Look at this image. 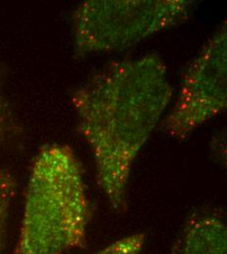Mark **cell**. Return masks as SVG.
Returning a JSON list of instances; mask_svg holds the SVG:
<instances>
[{
  "mask_svg": "<svg viewBox=\"0 0 227 254\" xmlns=\"http://www.w3.org/2000/svg\"><path fill=\"white\" fill-rule=\"evenodd\" d=\"M14 129L13 117L0 87V143L7 139Z\"/></svg>",
  "mask_w": 227,
  "mask_h": 254,
  "instance_id": "ba28073f",
  "label": "cell"
},
{
  "mask_svg": "<svg viewBox=\"0 0 227 254\" xmlns=\"http://www.w3.org/2000/svg\"><path fill=\"white\" fill-rule=\"evenodd\" d=\"M227 28L225 22L186 70L177 100L162 121L166 135L184 140L227 109Z\"/></svg>",
  "mask_w": 227,
  "mask_h": 254,
  "instance_id": "277c9868",
  "label": "cell"
},
{
  "mask_svg": "<svg viewBox=\"0 0 227 254\" xmlns=\"http://www.w3.org/2000/svg\"><path fill=\"white\" fill-rule=\"evenodd\" d=\"M145 242L144 233H136L123 238L95 254H140Z\"/></svg>",
  "mask_w": 227,
  "mask_h": 254,
  "instance_id": "52a82bcc",
  "label": "cell"
},
{
  "mask_svg": "<svg viewBox=\"0 0 227 254\" xmlns=\"http://www.w3.org/2000/svg\"><path fill=\"white\" fill-rule=\"evenodd\" d=\"M16 189L14 174L8 169H0V254H4L5 250L8 219Z\"/></svg>",
  "mask_w": 227,
  "mask_h": 254,
  "instance_id": "8992f818",
  "label": "cell"
},
{
  "mask_svg": "<svg viewBox=\"0 0 227 254\" xmlns=\"http://www.w3.org/2000/svg\"><path fill=\"white\" fill-rule=\"evenodd\" d=\"M187 0H89L73 16L76 55L119 51L174 27L191 14Z\"/></svg>",
  "mask_w": 227,
  "mask_h": 254,
  "instance_id": "3957f363",
  "label": "cell"
},
{
  "mask_svg": "<svg viewBox=\"0 0 227 254\" xmlns=\"http://www.w3.org/2000/svg\"><path fill=\"white\" fill-rule=\"evenodd\" d=\"M227 225L216 209H201L184 224L171 254H227Z\"/></svg>",
  "mask_w": 227,
  "mask_h": 254,
  "instance_id": "5b68a950",
  "label": "cell"
},
{
  "mask_svg": "<svg viewBox=\"0 0 227 254\" xmlns=\"http://www.w3.org/2000/svg\"><path fill=\"white\" fill-rule=\"evenodd\" d=\"M172 94L166 65L156 53L110 64L72 94L78 130L93 154L98 185L119 213L127 209L135 159Z\"/></svg>",
  "mask_w": 227,
  "mask_h": 254,
  "instance_id": "6da1fadb",
  "label": "cell"
},
{
  "mask_svg": "<svg viewBox=\"0 0 227 254\" xmlns=\"http://www.w3.org/2000/svg\"><path fill=\"white\" fill-rule=\"evenodd\" d=\"M91 210L80 162L61 144L33 159L15 254H64L86 245Z\"/></svg>",
  "mask_w": 227,
  "mask_h": 254,
  "instance_id": "7a4b0ae2",
  "label": "cell"
}]
</instances>
